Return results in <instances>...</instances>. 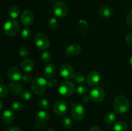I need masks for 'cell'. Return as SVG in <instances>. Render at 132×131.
Returning <instances> with one entry per match:
<instances>
[{
    "label": "cell",
    "mask_w": 132,
    "mask_h": 131,
    "mask_svg": "<svg viewBox=\"0 0 132 131\" xmlns=\"http://www.w3.org/2000/svg\"><path fill=\"white\" fill-rule=\"evenodd\" d=\"M113 109L116 113L122 114L127 113L130 109V102L123 95H118L114 98Z\"/></svg>",
    "instance_id": "1"
},
{
    "label": "cell",
    "mask_w": 132,
    "mask_h": 131,
    "mask_svg": "<svg viewBox=\"0 0 132 131\" xmlns=\"http://www.w3.org/2000/svg\"><path fill=\"white\" fill-rule=\"evenodd\" d=\"M20 28L19 23L15 19H11L4 24L3 30L6 35L10 37H14L18 34L20 31Z\"/></svg>",
    "instance_id": "2"
},
{
    "label": "cell",
    "mask_w": 132,
    "mask_h": 131,
    "mask_svg": "<svg viewBox=\"0 0 132 131\" xmlns=\"http://www.w3.org/2000/svg\"><path fill=\"white\" fill-rule=\"evenodd\" d=\"M47 80L43 77H37L32 81L31 87L36 95H41L43 93L47 87Z\"/></svg>",
    "instance_id": "3"
},
{
    "label": "cell",
    "mask_w": 132,
    "mask_h": 131,
    "mask_svg": "<svg viewBox=\"0 0 132 131\" xmlns=\"http://www.w3.org/2000/svg\"><path fill=\"white\" fill-rule=\"evenodd\" d=\"M75 91V86L70 81H64L59 85L58 92L61 96L63 97H68L73 93Z\"/></svg>",
    "instance_id": "4"
},
{
    "label": "cell",
    "mask_w": 132,
    "mask_h": 131,
    "mask_svg": "<svg viewBox=\"0 0 132 131\" xmlns=\"http://www.w3.org/2000/svg\"><path fill=\"white\" fill-rule=\"evenodd\" d=\"M49 119V114L46 110H40L37 113L35 118V123L37 128L42 129L47 125Z\"/></svg>",
    "instance_id": "5"
},
{
    "label": "cell",
    "mask_w": 132,
    "mask_h": 131,
    "mask_svg": "<svg viewBox=\"0 0 132 131\" xmlns=\"http://www.w3.org/2000/svg\"><path fill=\"white\" fill-rule=\"evenodd\" d=\"M53 12L59 18H63L68 14V8L67 4L63 1H57L53 5Z\"/></svg>",
    "instance_id": "6"
},
{
    "label": "cell",
    "mask_w": 132,
    "mask_h": 131,
    "mask_svg": "<svg viewBox=\"0 0 132 131\" xmlns=\"http://www.w3.org/2000/svg\"><path fill=\"white\" fill-rule=\"evenodd\" d=\"M35 43L40 50H45L50 46V41L47 36L43 33H38L35 36Z\"/></svg>",
    "instance_id": "7"
},
{
    "label": "cell",
    "mask_w": 132,
    "mask_h": 131,
    "mask_svg": "<svg viewBox=\"0 0 132 131\" xmlns=\"http://www.w3.org/2000/svg\"><path fill=\"white\" fill-rule=\"evenodd\" d=\"M85 110L84 106L81 104H75L71 108V114L73 119L77 121L82 120L85 116Z\"/></svg>",
    "instance_id": "8"
},
{
    "label": "cell",
    "mask_w": 132,
    "mask_h": 131,
    "mask_svg": "<svg viewBox=\"0 0 132 131\" xmlns=\"http://www.w3.org/2000/svg\"><path fill=\"white\" fill-rule=\"evenodd\" d=\"M90 96L95 102H101L105 98V92L101 87H94L90 90Z\"/></svg>",
    "instance_id": "9"
},
{
    "label": "cell",
    "mask_w": 132,
    "mask_h": 131,
    "mask_svg": "<svg viewBox=\"0 0 132 131\" xmlns=\"http://www.w3.org/2000/svg\"><path fill=\"white\" fill-rule=\"evenodd\" d=\"M68 106L65 100H59L56 101L54 105V113L59 116H63L67 113Z\"/></svg>",
    "instance_id": "10"
},
{
    "label": "cell",
    "mask_w": 132,
    "mask_h": 131,
    "mask_svg": "<svg viewBox=\"0 0 132 131\" xmlns=\"http://www.w3.org/2000/svg\"><path fill=\"white\" fill-rule=\"evenodd\" d=\"M60 74L63 78L70 80L73 78L75 75L74 69L70 64H63L60 68Z\"/></svg>",
    "instance_id": "11"
},
{
    "label": "cell",
    "mask_w": 132,
    "mask_h": 131,
    "mask_svg": "<svg viewBox=\"0 0 132 131\" xmlns=\"http://www.w3.org/2000/svg\"><path fill=\"white\" fill-rule=\"evenodd\" d=\"M34 15L30 10H24L21 16V23L25 26H30L34 22Z\"/></svg>",
    "instance_id": "12"
},
{
    "label": "cell",
    "mask_w": 132,
    "mask_h": 131,
    "mask_svg": "<svg viewBox=\"0 0 132 131\" xmlns=\"http://www.w3.org/2000/svg\"><path fill=\"white\" fill-rule=\"evenodd\" d=\"M7 75L9 79L12 82H18L21 79L22 74L18 67L12 66L8 70Z\"/></svg>",
    "instance_id": "13"
},
{
    "label": "cell",
    "mask_w": 132,
    "mask_h": 131,
    "mask_svg": "<svg viewBox=\"0 0 132 131\" xmlns=\"http://www.w3.org/2000/svg\"><path fill=\"white\" fill-rule=\"evenodd\" d=\"M81 51V47L79 44H72L65 49L64 54L68 57H74L77 56Z\"/></svg>",
    "instance_id": "14"
},
{
    "label": "cell",
    "mask_w": 132,
    "mask_h": 131,
    "mask_svg": "<svg viewBox=\"0 0 132 131\" xmlns=\"http://www.w3.org/2000/svg\"><path fill=\"white\" fill-rule=\"evenodd\" d=\"M101 80V76L99 72L96 71H92L87 76V83L89 86H95L99 83Z\"/></svg>",
    "instance_id": "15"
},
{
    "label": "cell",
    "mask_w": 132,
    "mask_h": 131,
    "mask_svg": "<svg viewBox=\"0 0 132 131\" xmlns=\"http://www.w3.org/2000/svg\"><path fill=\"white\" fill-rule=\"evenodd\" d=\"M14 113L12 110H5V111L3 113L2 116H1V118L3 121L4 123L6 125L11 124L12 121L14 119Z\"/></svg>",
    "instance_id": "16"
},
{
    "label": "cell",
    "mask_w": 132,
    "mask_h": 131,
    "mask_svg": "<svg viewBox=\"0 0 132 131\" xmlns=\"http://www.w3.org/2000/svg\"><path fill=\"white\" fill-rule=\"evenodd\" d=\"M9 89L10 92L13 95H19L21 92L23 91V87L22 84L18 83V82H12L9 83Z\"/></svg>",
    "instance_id": "17"
},
{
    "label": "cell",
    "mask_w": 132,
    "mask_h": 131,
    "mask_svg": "<svg viewBox=\"0 0 132 131\" xmlns=\"http://www.w3.org/2000/svg\"><path fill=\"white\" fill-rule=\"evenodd\" d=\"M21 69L24 72L29 73V72H31L33 70L34 68V62L31 59H25L21 62Z\"/></svg>",
    "instance_id": "18"
},
{
    "label": "cell",
    "mask_w": 132,
    "mask_h": 131,
    "mask_svg": "<svg viewBox=\"0 0 132 131\" xmlns=\"http://www.w3.org/2000/svg\"><path fill=\"white\" fill-rule=\"evenodd\" d=\"M77 30L81 35H85L88 30V24L85 19H80L77 25Z\"/></svg>",
    "instance_id": "19"
},
{
    "label": "cell",
    "mask_w": 132,
    "mask_h": 131,
    "mask_svg": "<svg viewBox=\"0 0 132 131\" xmlns=\"http://www.w3.org/2000/svg\"><path fill=\"white\" fill-rule=\"evenodd\" d=\"M98 14L101 17L103 18H110L113 15V10L111 8L108 7V6H101L100 8L98 10Z\"/></svg>",
    "instance_id": "20"
},
{
    "label": "cell",
    "mask_w": 132,
    "mask_h": 131,
    "mask_svg": "<svg viewBox=\"0 0 132 131\" xmlns=\"http://www.w3.org/2000/svg\"><path fill=\"white\" fill-rule=\"evenodd\" d=\"M56 68L54 64H48L45 66L44 69V76L46 78H50L54 77L55 73Z\"/></svg>",
    "instance_id": "21"
},
{
    "label": "cell",
    "mask_w": 132,
    "mask_h": 131,
    "mask_svg": "<svg viewBox=\"0 0 132 131\" xmlns=\"http://www.w3.org/2000/svg\"><path fill=\"white\" fill-rule=\"evenodd\" d=\"M113 128L114 131H126L128 129V124L123 121H119L115 123Z\"/></svg>",
    "instance_id": "22"
},
{
    "label": "cell",
    "mask_w": 132,
    "mask_h": 131,
    "mask_svg": "<svg viewBox=\"0 0 132 131\" xmlns=\"http://www.w3.org/2000/svg\"><path fill=\"white\" fill-rule=\"evenodd\" d=\"M117 114L116 113L113 112H110V113H108L105 116L104 118V121L106 124L108 125H112L116 122V119H117Z\"/></svg>",
    "instance_id": "23"
},
{
    "label": "cell",
    "mask_w": 132,
    "mask_h": 131,
    "mask_svg": "<svg viewBox=\"0 0 132 131\" xmlns=\"http://www.w3.org/2000/svg\"><path fill=\"white\" fill-rule=\"evenodd\" d=\"M9 14L12 19H16L20 14V9L17 6H10V8L9 9Z\"/></svg>",
    "instance_id": "24"
},
{
    "label": "cell",
    "mask_w": 132,
    "mask_h": 131,
    "mask_svg": "<svg viewBox=\"0 0 132 131\" xmlns=\"http://www.w3.org/2000/svg\"><path fill=\"white\" fill-rule=\"evenodd\" d=\"M37 104H38V106L42 109H43L44 110L48 109L49 107H50L48 100L44 98H41L39 99L38 101H37Z\"/></svg>",
    "instance_id": "25"
},
{
    "label": "cell",
    "mask_w": 132,
    "mask_h": 131,
    "mask_svg": "<svg viewBox=\"0 0 132 131\" xmlns=\"http://www.w3.org/2000/svg\"><path fill=\"white\" fill-rule=\"evenodd\" d=\"M48 26L52 30H56L59 26V23L56 18L51 17L48 21Z\"/></svg>",
    "instance_id": "26"
},
{
    "label": "cell",
    "mask_w": 132,
    "mask_h": 131,
    "mask_svg": "<svg viewBox=\"0 0 132 131\" xmlns=\"http://www.w3.org/2000/svg\"><path fill=\"white\" fill-rule=\"evenodd\" d=\"M62 125H63V127L66 129H70V128H72V125H73V123H72V119L69 117L65 116L63 118Z\"/></svg>",
    "instance_id": "27"
},
{
    "label": "cell",
    "mask_w": 132,
    "mask_h": 131,
    "mask_svg": "<svg viewBox=\"0 0 132 131\" xmlns=\"http://www.w3.org/2000/svg\"><path fill=\"white\" fill-rule=\"evenodd\" d=\"M41 60L44 63H49L51 61L52 59V54L48 51H44L42 54H41Z\"/></svg>",
    "instance_id": "28"
},
{
    "label": "cell",
    "mask_w": 132,
    "mask_h": 131,
    "mask_svg": "<svg viewBox=\"0 0 132 131\" xmlns=\"http://www.w3.org/2000/svg\"><path fill=\"white\" fill-rule=\"evenodd\" d=\"M19 98L24 101H29L32 99V95L28 91H23L19 95Z\"/></svg>",
    "instance_id": "29"
},
{
    "label": "cell",
    "mask_w": 132,
    "mask_h": 131,
    "mask_svg": "<svg viewBox=\"0 0 132 131\" xmlns=\"http://www.w3.org/2000/svg\"><path fill=\"white\" fill-rule=\"evenodd\" d=\"M11 107L14 110H15V111H20V110H22L23 109L24 105L21 101H14V103L12 104Z\"/></svg>",
    "instance_id": "30"
},
{
    "label": "cell",
    "mask_w": 132,
    "mask_h": 131,
    "mask_svg": "<svg viewBox=\"0 0 132 131\" xmlns=\"http://www.w3.org/2000/svg\"><path fill=\"white\" fill-rule=\"evenodd\" d=\"M32 35V31L30 28H24L21 32V37L24 40L29 39Z\"/></svg>",
    "instance_id": "31"
},
{
    "label": "cell",
    "mask_w": 132,
    "mask_h": 131,
    "mask_svg": "<svg viewBox=\"0 0 132 131\" xmlns=\"http://www.w3.org/2000/svg\"><path fill=\"white\" fill-rule=\"evenodd\" d=\"M73 79L77 83H84L85 81V76L82 73H77L75 74L73 77Z\"/></svg>",
    "instance_id": "32"
},
{
    "label": "cell",
    "mask_w": 132,
    "mask_h": 131,
    "mask_svg": "<svg viewBox=\"0 0 132 131\" xmlns=\"http://www.w3.org/2000/svg\"><path fill=\"white\" fill-rule=\"evenodd\" d=\"M19 56L21 57H27L30 54L29 49L27 46H21L19 50Z\"/></svg>",
    "instance_id": "33"
},
{
    "label": "cell",
    "mask_w": 132,
    "mask_h": 131,
    "mask_svg": "<svg viewBox=\"0 0 132 131\" xmlns=\"http://www.w3.org/2000/svg\"><path fill=\"white\" fill-rule=\"evenodd\" d=\"M88 91V89L85 85H82V86H79L77 87L76 91H77V93L79 95H85L86 92Z\"/></svg>",
    "instance_id": "34"
},
{
    "label": "cell",
    "mask_w": 132,
    "mask_h": 131,
    "mask_svg": "<svg viewBox=\"0 0 132 131\" xmlns=\"http://www.w3.org/2000/svg\"><path fill=\"white\" fill-rule=\"evenodd\" d=\"M8 95V89L5 85L0 83V98H5Z\"/></svg>",
    "instance_id": "35"
},
{
    "label": "cell",
    "mask_w": 132,
    "mask_h": 131,
    "mask_svg": "<svg viewBox=\"0 0 132 131\" xmlns=\"http://www.w3.org/2000/svg\"><path fill=\"white\" fill-rule=\"evenodd\" d=\"M57 80L55 78H51L47 81V86L50 87H55L57 86Z\"/></svg>",
    "instance_id": "36"
},
{
    "label": "cell",
    "mask_w": 132,
    "mask_h": 131,
    "mask_svg": "<svg viewBox=\"0 0 132 131\" xmlns=\"http://www.w3.org/2000/svg\"><path fill=\"white\" fill-rule=\"evenodd\" d=\"M21 80L23 81V82L26 83H28L32 82V77L28 74H25L22 76Z\"/></svg>",
    "instance_id": "37"
},
{
    "label": "cell",
    "mask_w": 132,
    "mask_h": 131,
    "mask_svg": "<svg viewBox=\"0 0 132 131\" xmlns=\"http://www.w3.org/2000/svg\"><path fill=\"white\" fill-rule=\"evenodd\" d=\"M126 23L129 26L132 27V10L130 12L126 17Z\"/></svg>",
    "instance_id": "38"
},
{
    "label": "cell",
    "mask_w": 132,
    "mask_h": 131,
    "mask_svg": "<svg viewBox=\"0 0 132 131\" xmlns=\"http://www.w3.org/2000/svg\"><path fill=\"white\" fill-rule=\"evenodd\" d=\"M125 41L128 44L132 45V32L126 35V37H125Z\"/></svg>",
    "instance_id": "39"
},
{
    "label": "cell",
    "mask_w": 132,
    "mask_h": 131,
    "mask_svg": "<svg viewBox=\"0 0 132 131\" xmlns=\"http://www.w3.org/2000/svg\"><path fill=\"white\" fill-rule=\"evenodd\" d=\"M5 131H21L20 128L15 126H11L5 129Z\"/></svg>",
    "instance_id": "40"
},
{
    "label": "cell",
    "mask_w": 132,
    "mask_h": 131,
    "mask_svg": "<svg viewBox=\"0 0 132 131\" xmlns=\"http://www.w3.org/2000/svg\"><path fill=\"white\" fill-rule=\"evenodd\" d=\"M90 100H91V98H90V96H88V95H85L82 98V101L84 103H88Z\"/></svg>",
    "instance_id": "41"
},
{
    "label": "cell",
    "mask_w": 132,
    "mask_h": 131,
    "mask_svg": "<svg viewBox=\"0 0 132 131\" xmlns=\"http://www.w3.org/2000/svg\"><path fill=\"white\" fill-rule=\"evenodd\" d=\"M88 131H102V130L99 127H97V126H94V127H91Z\"/></svg>",
    "instance_id": "42"
},
{
    "label": "cell",
    "mask_w": 132,
    "mask_h": 131,
    "mask_svg": "<svg viewBox=\"0 0 132 131\" xmlns=\"http://www.w3.org/2000/svg\"><path fill=\"white\" fill-rule=\"evenodd\" d=\"M4 107H5V104H4L3 101L0 100V110H2L4 108Z\"/></svg>",
    "instance_id": "43"
},
{
    "label": "cell",
    "mask_w": 132,
    "mask_h": 131,
    "mask_svg": "<svg viewBox=\"0 0 132 131\" xmlns=\"http://www.w3.org/2000/svg\"><path fill=\"white\" fill-rule=\"evenodd\" d=\"M130 65H131V66L132 67V53H131V56H130Z\"/></svg>",
    "instance_id": "44"
},
{
    "label": "cell",
    "mask_w": 132,
    "mask_h": 131,
    "mask_svg": "<svg viewBox=\"0 0 132 131\" xmlns=\"http://www.w3.org/2000/svg\"><path fill=\"white\" fill-rule=\"evenodd\" d=\"M46 131H55V130L54 129V128H48V129L46 130Z\"/></svg>",
    "instance_id": "45"
},
{
    "label": "cell",
    "mask_w": 132,
    "mask_h": 131,
    "mask_svg": "<svg viewBox=\"0 0 132 131\" xmlns=\"http://www.w3.org/2000/svg\"><path fill=\"white\" fill-rule=\"evenodd\" d=\"M131 127H132V118H131Z\"/></svg>",
    "instance_id": "46"
}]
</instances>
